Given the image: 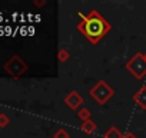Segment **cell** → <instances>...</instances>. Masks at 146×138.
Returning a JSON list of instances; mask_svg holds the SVG:
<instances>
[{"label":"cell","instance_id":"1","mask_svg":"<svg viewBox=\"0 0 146 138\" xmlns=\"http://www.w3.org/2000/svg\"><path fill=\"white\" fill-rule=\"evenodd\" d=\"M76 29L92 45H96L105 35H108L112 25L96 9H92L88 15H80V22L78 23Z\"/></svg>","mask_w":146,"mask_h":138},{"label":"cell","instance_id":"2","mask_svg":"<svg viewBox=\"0 0 146 138\" xmlns=\"http://www.w3.org/2000/svg\"><path fill=\"white\" fill-rule=\"evenodd\" d=\"M89 95H90L99 105H105V104L115 95V89L110 88L106 81L100 79V81H98V82L89 89Z\"/></svg>","mask_w":146,"mask_h":138},{"label":"cell","instance_id":"3","mask_svg":"<svg viewBox=\"0 0 146 138\" xmlns=\"http://www.w3.org/2000/svg\"><path fill=\"white\" fill-rule=\"evenodd\" d=\"M125 68L136 78V79H142L146 76V58L142 52H136L126 63Z\"/></svg>","mask_w":146,"mask_h":138},{"label":"cell","instance_id":"4","mask_svg":"<svg viewBox=\"0 0 146 138\" xmlns=\"http://www.w3.org/2000/svg\"><path fill=\"white\" fill-rule=\"evenodd\" d=\"M63 102H64L70 109L79 111V109L82 108V105L85 104V99H83V96H82L78 91H70V92L64 96Z\"/></svg>","mask_w":146,"mask_h":138},{"label":"cell","instance_id":"5","mask_svg":"<svg viewBox=\"0 0 146 138\" xmlns=\"http://www.w3.org/2000/svg\"><path fill=\"white\" fill-rule=\"evenodd\" d=\"M132 99L140 109H146V85L140 86L137 92L132 96Z\"/></svg>","mask_w":146,"mask_h":138},{"label":"cell","instance_id":"6","mask_svg":"<svg viewBox=\"0 0 146 138\" xmlns=\"http://www.w3.org/2000/svg\"><path fill=\"white\" fill-rule=\"evenodd\" d=\"M96 129H98V125H96V122L92 121V119L85 121V122H82V125H80V131L85 132V134H88V135L96 132Z\"/></svg>","mask_w":146,"mask_h":138},{"label":"cell","instance_id":"7","mask_svg":"<svg viewBox=\"0 0 146 138\" xmlns=\"http://www.w3.org/2000/svg\"><path fill=\"white\" fill-rule=\"evenodd\" d=\"M103 138H123V134L117 129V127L112 125V127H109V129L103 134Z\"/></svg>","mask_w":146,"mask_h":138},{"label":"cell","instance_id":"8","mask_svg":"<svg viewBox=\"0 0 146 138\" xmlns=\"http://www.w3.org/2000/svg\"><path fill=\"white\" fill-rule=\"evenodd\" d=\"M90 117H92V112H90V111H89L86 107H82V108L78 111V118H79L80 121H83V122H85V121H89V119H92Z\"/></svg>","mask_w":146,"mask_h":138},{"label":"cell","instance_id":"9","mask_svg":"<svg viewBox=\"0 0 146 138\" xmlns=\"http://www.w3.org/2000/svg\"><path fill=\"white\" fill-rule=\"evenodd\" d=\"M57 58H59V62L64 63V62L69 60V58H70V52H69L66 48H60L59 52H57Z\"/></svg>","mask_w":146,"mask_h":138},{"label":"cell","instance_id":"10","mask_svg":"<svg viewBox=\"0 0 146 138\" xmlns=\"http://www.w3.org/2000/svg\"><path fill=\"white\" fill-rule=\"evenodd\" d=\"M53 138H70V134H69L64 128H60V129H57V131L54 132Z\"/></svg>","mask_w":146,"mask_h":138},{"label":"cell","instance_id":"11","mask_svg":"<svg viewBox=\"0 0 146 138\" xmlns=\"http://www.w3.org/2000/svg\"><path fill=\"white\" fill-rule=\"evenodd\" d=\"M123 138H137V137H136V135H135L133 132H130V131H129V132L123 134Z\"/></svg>","mask_w":146,"mask_h":138},{"label":"cell","instance_id":"12","mask_svg":"<svg viewBox=\"0 0 146 138\" xmlns=\"http://www.w3.org/2000/svg\"><path fill=\"white\" fill-rule=\"evenodd\" d=\"M143 55H145V58H146V52H145V53H143Z\"/></svg>","mask_w":146,"mask_h":138}]
</instances>
